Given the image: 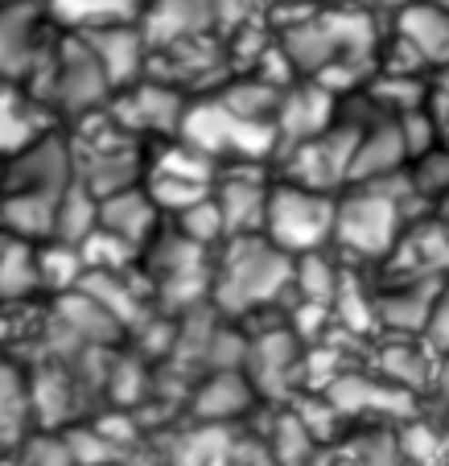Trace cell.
<instances>
[{"label": "cell", "instance_id": "cell-28", "mask_svg": "<svg viewBox=\"0 0 449 466\" xmlns=\"http://www.w3.org/2000/svg\"><path fill=\"white\" fill-rule=\"evenodd\" d=\"M83 277H87V268H83L79 248L58 244V239L37 244V281H42V293H58V298L75 293Z\"/></svg>", "mask_w": 449, "mask_h": 466}, {"label": "cell", "instance_id": "cell-36", "mask_svg": "<svg viewBox=\"0 0 449 466\" xmlns=\"http://www.w3.org/2000/svg\"><path fill=\"white\" fill-rule=\"evenodd\" d=\"M441 425H445V430H449V413H445V421H441Z\"/></svg>", "mask_w": 449, "mask_h": 466}, {"label": "cell", "instance_id": "cell-26", "mask_svg": "<svg viewBox=\"0 0 449 466\" xmlns=\"http://www.w3.org/2000/svg\"><path fill=\"white\" fill-rule=\"evenodd\" d=\"M338 281H343V264L330 260V252H309L293 260V293L297 301L317 309H330L338 293Z\"/></svg>", "mask_w": 449, "mask_h": 466}, {"label": "cell", "instance_id": "cell-38", "mask_svg": "<svg viewBox=\"0 0 449 466\" xmlns=\"http://www.w3.org/2000/svg\"><path fill=\"white\" fill-rule=\"evenodd\" d=\"M264 5H276V0H264Z\"/></svg>", "mask_w": 449, "mask_h": 466}, {"label": "cell", "instance_id": "cell-8", "mask_svg": "<svg viewBox=\"0 0 449 466\" xmlns=\"http://www.w3.org/2000/svg\"><path fill=\"white\" fill-rule=\"evenodd\" d=\"M75 186L71 145L66 132H45L37 145L21 149L17 157L0 161V194H25V198H50L58 203L62 194Z\"/></svg>", "mask_w": 449, "mask_h": 466}, {"label": "cell", "instance_id": "cell-3", "mask_svg": "<svg viewBox=\"0 0 449 466\" xmlns=\"http://www.w3.org/2000/svg\"><path fill=\"white\" fill-rule=\"evenodd\" d=\"M71 145V166L75 182L91 194V198H107V194L133 190L145 182V149L136 137L120 128L107 112H95L87 120L75 124L66 132Z\"/></svg>", "mask_w": 449, "mask_h": 466}, {"label": "cell", "instance_id": "cell-37", "mask_svg": "<svg viewBox=\"0 0 449 466\" xmlns=\"http://www.w3.org/2000/svg\"><path fill=\"white\" fill-rule=\"evenodd\" d=\"M301 5H314V0H301Z\"/></svg>", "mask_w": 449, "mask_h": 466}, {"label": "cell", "instance_id": "cell-21", "mask_svg": "<svg viewBox=\"0 0 449 466\" xmlns=\"http://www.w3.org/2000/svg\"><path fill=\"white\" fill-rule=\"evenodd\" d=\"M252 405H255V392H252L244 371H211V376L195 388L190 413H195L198 421L219 430V425L231 421V417H244Z\"/></svg>", "mask_w": 449, "mask_h": 466}, {"label": "cell", "instance_id": "cell-22", "mask_svg": "<svg viewBox=\"0 0 449 466\" xmlns=\"http://www.w3.org/2000/svg\"><path fill=\"white\" fill-rule=\"evenodd\" d=\"M50 25L71 34H91L104 25H128L141 13V0H42Z\"/></svg>", "mask_w": 449, "mask_h": 466}, {"label": "cell", "instance_id": "cell-39", "mask_svg": "<svg viewBox=\"0 0 449 466\" xmlns=\"http://www.w3.org/2000/svg\"><path fill=\"white\" fill-rule=\"evenodd\" d=\"M445 355H449V347H445Z\"/></svg>", "mask_w": 449, "mask_h": 466}, {"label": "cell", "instance_id": "cell-11", "mask_svg": "<svg viewBox=\"0 0 449 466\" xmlns=\"http://www.w3.org/2000/svg\"><path fill=\"white\" fill-rule=\"evenodd\" d=\"M338 104H343V99H338L334 91H326L322 83H301V79L289 83L273 112L276 153L293 149V145H305V141H314V137H322L326 128H334Z\"/></svg>", "mask_w": 449, "mask_h": 466}, {"label": "cell", "instance_id": "cell-27", "mask_svg": "<svg viewBox=\"0 0 449 466\" xmlns=\"http://www.w3.org/2000/svg\"><path fill=\"white\" fill-rule=\"evenodd\" d=\"M95 228H99V198H91V194L75 182L71 190L58 198V207H54V236L50 239L79 248Z\"/></svg>", "mask_w": 449, "mask_h": 466}, {"label": "cell", "instance_id": "cell-23", "mask_svg": "<svg viewBox=\"0 0 449 466\" xmlns=\"http://www.w3.org/2000/svg\"><path fill=\"white\" fill-rule=\"evenodd\" d=\"M34 433L29 376L13 360H0V450H17Z\"/></svg>", "mask_w": 449, "mask_h": 466}, {"label": "cell", "instance_id": "cell-6", "mask_svg": "<svg viewBox=\"0 0 449 466\" xmlns=\"http://www.w3.org/2000/svg\"><path fill=\"white\" fill-rule=\"evenodd\" d=\"M141 256H145V268H149L153 289H157V298H165V306L198 309L203 298H211V260H206V248L182 239L177 231H157V239Z\"/></svg>", "mask_w": 449, "mask_h": 466}, {"label": "cell", "instance_id": "cell-2", "mask_svg": "<svg viewBox=\"0 0 449 466\" xmlns=\"http://www.w3.org/2000/svg\"><path fill=\"white\" fill-rule=\"evenodd\" d=\"M293 293V260L264 236L223 239L211 264V298L223 314H255Z\"/></svg>", "mask_w": 449, "mask_h": 466}, {"label": "cell", "instance_id": "cell-35", "mask_svg": "<svg viewBox=\"0 0 449 466\" xmlns=\"http://www.w3.org/2000/svg\"><path fill=\"white\" fill-rule=\"evenodd\" d=\"M388 5H408V0H388Z\"/></svg>", "mask_w": 449, "mask_h": 466}, {"label": "cell", "instance_id": "cell-25", "mask_svg": "<svg viewBox=\"0 0 449 466\" xmlns=\"http://www.w3.org/2000/svg\"><path fill=\"white\" fill-rule=\"evenodd\" d=\"M433 363H437V351L421 355L413 343L400 339V343H388L384 351L375 355V376L388 380V384H396V388H404L408 396H421L424 384H429Z\"/></svg>", "mask_w": 449, "mask_h": 466}, {"label": "cell", "instance_id": "cell-20", "mask_svg": "<svg viewBox=\"0 0 449 466\" xmlns=\"http://www.w3.org/2000/svg\"><path fill=\"white\" fill-rule=\"evenodd\" d=\"M408 169V153L400 141L396 120H375L359 132V145H354L351 157V182L346 186H363V182H384V177H396Z\"/></svg>", "mask_w": 449, "mask_h": 466}, {"label": "cell", "instance_id": "cell-34", "mask_svg": "<svg viewBox=\"0 0 449 466\" xmlns=\"http://www.w3.org/2000/svg\"><path fill=\"white\" fill-rule=\"evenodd\" d=\"M0 5H25V0H0Z\"/></svg>", "mask_w": 449, "mask_h": 466}, {"label": "cell", "instance_id": "cell-19", "mask_svg": "<svg viewBox=\"0 0 449 466\" xmlns=\"http://www.w3.org/2000/svg\"><path fill=\"white\" fill-rule=\"evenodd\" d=\"M157 228H161V211L149 203V194H145L141 186L99 198V231L115 236L120 244L145 252V248L157 239Z\"/></svg>", "mask_w": 449, "mask_h": 466}, {"label": "cell", "instance_id": "cell-31", "mask_svg": "<svg viewBox=\"0 0 449 466\" xmlns=\"http://www.w3.org/2000/svg\"><path fill=\"white\" fill-rule=\"evenodd\" d=\"M433 112V120H437V132L441 141L449 145V66L437 75H429V104H424Z\"/></svg>", "mask_w": 449, "mask_h": 466}, {"label": "cell", "instance_id": "cell-29", "mask_svg": "<svg viewBox=\"0 0 449 466\" xmlns=\"http://www.w3.org/2000/svg\"><path fill=\"white\" fill-rule=\"evenodd\" d=\"M174 223H177V236L206 248V252L227 239V228H223V215H219V207H215V198H203V203L185 207L182 215H174Z\"/></svg>", "mask_w": 449, "mask_h": 466}, {"label": "cell", "instance_id": "cell-17", "mask_svg": "<svg viewBox=\"0 0 449 466\" xmlns=\"http://www.w3.org/2000/svg\"><path fill=\"white\" fill-rule=\"evenodd\" d=\"M396 37L400 46H408L416 62H421L429 75L445 71L449 66V13L421 5V0H408L396 9Z\"/></svg>", "mask_w": 449, "mask_h": 466}, {"label": "cell", "instance_id": "cell-16", "mask_svg": "<svg viewBox=\"0 0 449 466\" xmlns=\"http://www.w3.org/2000/svg\"><path fill=\"white\" fill-rule=\"evenodd\" d=\"M79 37L87 42V50L95 54L99 71L112 83V91H124L145 79L149 46H145L136 21H128V25H104V29H91V34H79Z\"/></svg>", "mask_w": 449, "mask_h": 466}, {"label": "cell", "instance_id": "cell-14", "mask_svg": "<svg viewBox=\"0 0 449 466\" xmlns=\"http://www.w3.org/2000/svg\"><path fill=\"white\" fill-rule=\"evenodd\" d=\"M301 351L293 330H268L264 339H252L244 355V376L252 384V392H268V396H284L293 388V380H301Z\"/></svg>", "mask_w": 449, "mask_h": 466}, {"label": "cell", "instance_id": "cell-15", "mask_svg": "<svg viewBox=\"0 0 449 466\" xmlns=\"http://www.w3.org/2000/svg\"><path fill=\"white\" fill-rule=\"evenodd\" d=\"M268 177L260 169H239L235 174H219L211 186V198L223 215V228L231 236H260L264 223V203H268Z\"/></svg>", "mask_w": 449, "mask_h": 466}, {"label": "cell", "instance_id": "cell-7", "mask_svg": "<svg viewBox=\"0 0 449 466\" xmlns=\"http://www.w3.org/2000/svg\"><path fill=\"white\" fill-rule=\"evenodd\" d=\"M359 132H363L359 124H346L338 116L334 128H326L322 137L284 149L281 182L314 190V194H343L346 182H351V157H354V145H359Z\"/></svg>", "mask_w": 449, "mask_h": 466}, {"label": "cell", "instance_id": "cell-10", "mask_svg": "<svg viewBox=\"0 0 449 466\" xmlns=\"http://www.w3.org/2000/svg\"><path fill=\"white\" fill-rule=\"evenodd\" d=\"M58 37L50 34L42 0L0 5V83H25L45 62Z\"/></svg>", "mask_w": 449, "mask_h": 466}, {"label": "cell", "instance_id": "cell-24", "mask_svg": "<svg viewBox=\"0 0 449 466\" xmlns=\"http://www.w3.org/2000/svg\"><path fill=\"white\" fill-rule=\"evenodd\" d=\"M42 281H37V244H21V239L0 236V301L5 306H21V301L37 298Z\"/></svg>", "mask_w": 449, "mask_h": 466}, {"label": "cell", "instance_id": "cell-4", "mask_svg": "<svg viewBox=\"0 0 449 466\" xmlns=\"http://www.w3.org/2000/svg\"><path fill=\"white\" fill-rule=\"evenodd\" d=\"M177 141L198 149L223 169V161L235 157L239 166H260V161L276 157V132L273 124H252L231 116L215 96L190 99L177 128Z\"/></svg>", "mask_w": 449, "mask_h": 466}, {"label": "cell", "instance_id": "cell-33", "mask_svg": "<svg viewBox=\"0 0 449 466\" xmlns=\"http://www.w3.org/2000/svg\"><path fill=\"white\" fill-rule=\"evenodd\" d=\"M421 5H433V9H441V13H449V0H421Z\"/></svg>", "mask_w": 449, "mask_h": 466}, {"label": "cell", "instance_id": "cell-32", "mask_svg": "<svg viewBox=\"0 0 449 466\" xmlns=\"http://www.w3.org/2000/svg\"><path fill=\"white\" fill-rule=\"evenodd\" d=\"M211 9H215V29L239 34V29H247V21H252L255 0H211Z\"/></svg>", "mask_w": 449, "mask_h": 466}, {"label": "cell", "instance_id": "cell-30", "mask_svg": "<svg viewBox=\"0 0 449 466\" xmlns=\"http://www.w3.org/2000/svg\"><path fill=\"white\" fill-rule=\"evenodd\" d=\"M17 462L21 466H75L71 441L62 433H29L17 446Z\"/></svg>", "mask_w": 449, "mask_h": 466}, {"label": "cell", "instance_id": "cell-18", "mask_svg": "<svg viewBox=\"0 0 449 466\" xmlns=\"http://www.w3.org/2000/svg\"><path fill=\"white\" fill-rule=\"evenodd\" d=\"M54 128L58 120L21 83H0V161L17 157L21 149L37 145Z\"/></svg>", "mask_w": 449, "mask_h": 466}, {"label": "cell", "instance_id": "cell-1", "mask_svg": "<svg viewBox=\"0 0 449 466\" xmlns=\"http://www.w3.org/2000/svg\"><path fill=\"white\" fill-rule=\"evenodd\" d=\"M413 198L416 194L408 186V169L396 177H384V182L346 186L343 194H334L330 248H338L359 264H384L413 223V211H408Z\"/></svg>", "mask_w": 449, "mask_h": 466}, {"label": "cell", "instance_id": "cell-5", "mask_svg": "<svg viewBox=\"0 0 449 466\" xmlns=\"http://www.w3.org/2000/svg\"><path fill=\"white\" fill-rule=\"evenodd\" d=\"M260 236L289 260L309 252H326L330 236H334V194H314L289 182H273Z\"/></svg>", "mask_w": 449, "mask_h": 466}, {"label": "cell", "instance_id": "cell-9", "mask_svg": "<svg viewBox=\"0 0 449 466\" xmlns=\"http://www.w3.org/2000/svg\"><path fill=\"white\" fill-rule=\"evenodd\" d=\"M185 104H190V96H182V91L169 87V83L141 79V83H133V87L115 91L104 112L112 116L128 137H136V141H145V137L174 141L177 128H182Z\"/></svg>", "mask_w": 449, "mask_h": 466}, {"label": "cell", "instance_id": "cell-13", "mask_svg": "<svg viewBox=\"0 0 449 466\" xmlns=\"http://www.w3.org/2000/svg\"><path fill=\"white\" fill-rule=\"evenodd\" d=\"M136 29H141L149 54L169 50L177 42L215 34V9L211 0H149L136 13Z\"/></svg>", "mask_w": 449, "mask_h": 466}, {"label": "cell", "instance_id": "cell-12", "mask_svg": "<svg viewBox=\"0 0 449 466\" xmlns=\"http://www.w3.org/2000/svg\"><path fill=\"white\" fill-rule=\"evenodd\" d=\"M326 400L334 413L343 417H392V421H408L416 417V396H408L404 388L379 380L375 371L363 376V371H338L326 384Z\"/></svg>", "mask_w": 449, "mask_h": 466}]
</instances>
